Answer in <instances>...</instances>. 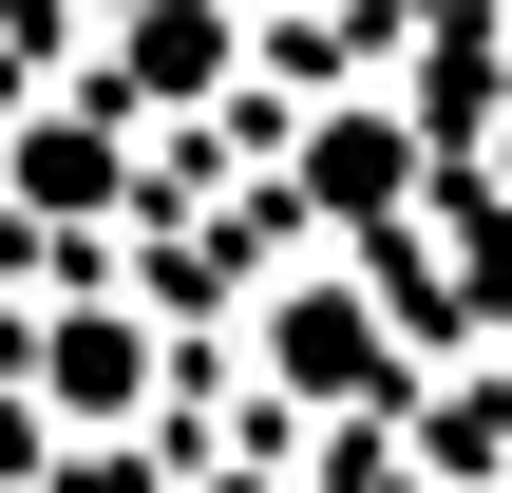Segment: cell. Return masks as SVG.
Instances as JSON below:
<instances>
[{"mask_svg": "<svg viewBox=\"0 0 512 493\" xmlns=\"http://www.w3.org/2000/svg\"><path fill=\"white\" fill-rule=\"evenodd\" d=\"M285 380H304V399H361V380H380V323H361L342 285H304V304H285Z\"/></svg>", "mask_w": 512, "mask_h": 493, "instance_id": "1", "label": "cell"}, {"mask_svg": "<svg viewBox=\"0 0 512 493\" xmlns=\"http://www.w3.org/2000/svg\"><path fill=\"white\" fill-rule=\"evenodd\" d=\"M38 209H114V152L95 133H38Z\"/></svg>", "mask_w": 512, "mask_h": 493, "instance_id": "4", "label": "cell"}, {"mask_svg": "<svg viewBox=\"0 0 512 493\" xmlns=\"http://www.w3.org/2000/svg\"><path fill=\"white\" fill-rule=\"evenodd\" d=\"M209 493H266V475H209Z\"/></svg>", "mask_w": 512, "mask_h": 493, "instance_id": "6", "label": "cell"}, {"mask_svg": "<svg viewBox=\"0 0 512 493\" xmlns=\"http://www.w3.org/2000/svg\"><path fill=\"white\" fill-rule=\"evenodd\" d=\"M494 190H512V95H494Z\"/></svg>", "mask_w": 512, "mask_h": 493, "instance_id": "5", "label": "cell"}, {"mask_svg": "<svg viewBox=\"0 0 512 493\" xmlns=\"http://www.w3.org/2000/svg\"><path fill=\"white\" fill-rule=\"evenodd\" d=\"M380 19H418V0H380Z\"/></svg>", "mask_w": 512, "mask_h": 493, "instance_id": "7", "label": "cell"}, {"mask_svg": "<svg viewBox=\"0 0 512 493\" xmlns=\"http://www.w3.org/2000/svg\"><path fill=\"white\" fill-rule=\"evenodd\" d=\"M190 76H228V19H209V0H152L133 57H114V95H190Z\"/></svg>", "mask_w": 512, "mask_h": 493, "instance_id": "2", "label": "cell"}, {"mask_svg": "<svg viewBox=\"0 0 512 493\" xmlns=\"http://www.w3.org/2000/svg\"><path fill=\"white\" fill-rule=\"evenodd\" d=\"M133 380H152V342H133V323H57V399H76V418H114Z\"/></svg>", "mask_w": 512, "mask_h": 493, "instance_id": "3", "label": "cell"}]
</instances>
